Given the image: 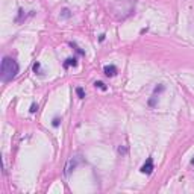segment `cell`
Here are the masks:
<instances>
[{
	"label": "cell",
	"instance_id": "cell-1",
	"mask_svg": "<svg viewBox=\"0 0 194 194\" xmlns=\"http://www.w3.org/2000/svg\"><path fill=\"white\" fill-rule=\"evenodd\" d=\"M18 70H20V67H18V64H17L15 59L8 58V56H5L2 59L0 74H2V80H3V82H9V80H12L15 76H17Z\"/></svg>",
	"mask_w": 194,
	"mask_h": 194
},
{
	"label": "cell",
	"instance_id": "cell-2",
	"mask_svg": "<svg viewBox=\"0 0 194 194\" xmlns=\"http://www.w3.org/2000/svg\"><path fill=\"white\" fill-rule=\"evenodd\" d=\"M79 162H80V159L78 158V156H76V158H71V159L67 162V165H65V171H64V173H65V176H69L70 173L78 167V164H79Z\"/></svg>",
	"mask_w": 194,
	"mask_h": 194
},
{
	"label": "cell",
	"instance_id": "cell-3",
	"mask_svg": "<svg viewBox=\"0 0 194 194\" xmlns=\"http://www.w3.org/2000/svg\"><path fill=\"white\" fill-rule=\"evenodd\" d=\"M153 161H152V158H147V161L144 162V165L140 168V171L143 173V174H152V171H153Z\"/></svg>",
	"mask_w": 194,
	"mask_h": 194
},
{
	"label": "cell",
	"instance_id": "cell-4",
	"mask_svg": "<svg viewBox=\"0 0 194 194\" xmlns=\"http://www.w3.org/2000/svg\"><path fill=\"white\" fill-rule=\"evenodd\" d=\"M103 73H105L108 78H112V76H115V74H117V69H115L114 65H105Z\"/></svg>",
	"mask_w": 194,
	"mask_h": 194
},
{
	"label": "cell",
	"instance_id": "cell-5",
	"mask_svg": "<svg viewBox=\"0 0 194 194\" xmlns=\"http://www.w3.org/2000/svg\"><path fill=\"white\" fill-rule=\"evenodd\" d=\"M78 65V59L76 58H69L65 62H64V67L69 69V67H76Z\"/></svg>",
	"mask_w": 194,
	"mask_h": 194
},
{
	"label": "cell",
	"instance_id": "cell-6",
	"mask_svg": "<svg viewBox=\"0 0 194 194\" xmlns=\"http://www.w3.org/2000/svg\"><path fill=\"white\" fill-rule=\"evenodd\" d=\"M76 92H78V96H79V99H83L85 97V91H83V88H76Z\"/></svg>",
	"mask_w": 194,
	"mask_h": 194
},
{
	"label": "cell",
	"instance_id": "cell-7",
	"mask_svg": "<svg viewBox=\"0 0 194 194\" xmlns=\"http://www.w3.org/2000/svg\"><path fill=\"white\" fill-rule=\"evenodd\" d=\"M94 85H96L97 88H100V90H103V91H106V85H105L103 82H100V80H99V82H96Z\"/></svg>",
	"mask_w": 194,
	"mask_h": 194
},
{
	"label": "cell",
	"instance_id": "cell-8",
	"mask_svg": "<svg viewBox=\"0 0 194 194\" xmlns=\"http://www.w3.org/2000/svg\"><path fill=\"white\" fill-rule=\"evenodd\" d=\"M38 111V105H35V103H32V106H31V112L34 114V112H36Z\"/></svg>",
	"mask_w": 194,
	"mask_h": 194
},
{
	"label": "cell",
	"instance_id": "cell-9",
	"mask_svg": "<svg viewBox=\"0 0 194 194\" xmlns=\"http://www.w3.org/2000/svg\"><path fill=\"white\" fill-rule=\"evenodd\" d=\"M62 17H65V18L70 17V11H69V9H64V11H62Z\"/></svg>",
	"mask_w": 194,
	"mask_h": 194
},
{
	"label": "cell",
	"instance_id": "cell-10",
	"mask_svg": "<svg viewBox=\"0 0 194 194\" xmlns=\"http://www.w3.org/2000/svg\"><path fill=\"white\" fill-rule=\"evenodd\" d=\"M59 121H61V120H59V118H53V126H55V127H58V126H59Z\"/></svg>",
	"mask_w": 194,
	"mask_h": 194
},
{
	"label": "cell",
	"instance_id": "cell-11",
	"mask_svg": "<svg viewBox=\"0 0 194 194\" xmlns=\"http://www.w3.org/2000/svg\"><path fill=\"white\" fill-rule=\"evenodd\" d=\"M34 70L35 71H40V62H36V64L34 65Z\"/></svg>",
	"mask_w": 194,
	"mask_h": 194
},
{
	"label": "cell",
	"instance_id": "cell-12",
	"mask_svg": "<svg viewBox=\"0 0 194 194\" xmlns=\"http://www.w3.org/2000/svg\"><path fill=\"white\" fill-rule=\"evenodd\" d=\"M191 164H193V165H194V159H193V161H191Z\"/></svg>",
	"mask_w": 194,
	"mask_h": 194
}]
</instances>
